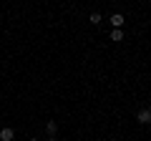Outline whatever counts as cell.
Wrapping results in <instances>:
<instances>
[{
    "mask_svg": "<svg viewBox=\"0 0 151 141\" xmlns=\"http://www.w3.org/2000/svg\"><path fill=\"white\" fill-rule=\"evenodd\" d=\"M136 121H139V124H151V109L149 106H144V109H139V114H136Z\"/></svg>",
    "mask_w": 151,
    "mask_h": 141,
    "instance_id": "obj_1",
    "label": "cell"
},
{
    "mask_svg": "<svg viewBox=\"0 0 151 141\" xmlns=\"http://www.w3.org/2000/svg\"><path fill=\"white\" fill-rule=\"evenodd\" d=\"M124 35H126L124 28H113V30H111V40H113V43H121V40H124Z\"/></svg>",
    "mask_w": 151,
    "mask_h": 141,
    "instance_id": "obj_4",
    "label": "cell"
},
{
    "mask_svg": "<svg viewBox=\"0 0 151 141\" xmlns=\"http://www.w3.org/2000/svg\"><path fill=\"white\" fill-rule=\"evenodd\" d=\"M48 141H58V139H55V136H50V139H48Z\"/></svg>",
    "mask_w": 151,
    "mask_h": 141,
    "instance_id": "obj_7",
    "label": "cell"
},
{
    "mask_svg": "<svg viewBox=\"0 0 151 141\" xmlns=\"http://www.w3.org/2000/svg\"><path fill=\"white\" fill-rule=\"evenodd\" d=\"M13 139H15V131L10 126H3L0 129V141H13Z\"/></svg>",
    "mask_w": 151,
    "mask_h": 141,
    "instance_id": "obj_3",
    "label": "cell"
},
{
    "mask_svg": "<svg viewBox=\"0 0 151 141\" xmlns=\"http://www.w3.org/2000/svg\"><path fill=\"white\" fill-rule=\"evenodd\" d=\"M45 131H48V136H55V131H58V124H55V121H48V124H45Z\"/></svg>",
    "mask_w": 151,
    "mask_h": 141,
    "instance_id": "obj_6",
    "label": "cell"
},
{
    "mask_svg": "<svg viewBox=\"0 0 151 141\" xmlns=\"http://www.w3.org/2000/svg\"><path fill=\"white\" fill-rule=\"evenodd\" d=\"M108 20H111V25H113V28H124V25H126V18H124V13H113V15L108 18Z\"/></svg>",
    "mask_w": 151,
    "mask_h": 141,
    "instance_id": "obj_2",
    "label": "cell"
},
{
    "mask_svg": "<svg viewBox=\"0 0 151 141\" xmlns=\"http://www.w3.org/2000/svg\"><path fill=\"white\" fill-rule=\"evenodd\" d=\"M28 141H38V139H28Z\"/></svg>",
    "mask_w": 151,
    "mask_h": 141,
    "instance_id": "obj_8",
    "label": "cell"
},
{
    "mask_svg": "<svg viewBox=\"0 0 151 141\" xmlns=\"http://www.w3.org/2000/svg\"><path fill=\"white\" fill-rule=\"evenodd\" d=\"M88 23H91V25H101V23H103V15H101L98 10H93L91 15H88Z\"/></svg>",
    "mask_w": 151,
    "mask_h": 141,
    "instance_id": "obj_5",
    "label": "cell"
}]
</instances>
